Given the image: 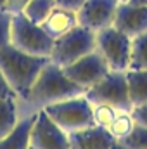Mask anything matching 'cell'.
I'll use <instances>...</instances> for the list:
<instances>
[{
  "label": "cell",
  "instance_id": "44dd1931",
  "mask_svg": "<svg viewBox=\"0 0 147 149\" xmlns=\"http://www.w3.org/2000/svg\"><path fill=\"white\" fill-rule=\"evenodd\" d=\"M119 142H123L130 149H147V127L140 125V123H135L133 130Z\"/></svg>",
  "mask_w": 147,
  "mask_h": 149
},
{
  "label": "cell",
  "instance_id": "d4e9b609",
  "mask_svg": "<svg viewBox=\"0 0 147 149\" xmlns=\"http://www.w3.org/2000/svg\"><path fill=\"white\" fill-rule=\"evenodd\" d=\"M9 97H17L16 92L12 90V87L9 85V81L5 80L3 73L0 71V101L2 99H9Z\"/></svg>",
  "mask_w": 147,
  "mask_h": 149
},
{
  "label": "cell",
  "instance_id": "9a60e30c",
  "mask_svg": "<svg viewBox=\"0 0 147 149\" xmlns=\"http://www.w3.org/2000/svg\"><path fill=\"white\" fill-rule=\"evenodd\" d=\"M128 92L132 106L147 102V70H128L126 71Z\"/></svg>",
  "mask_w": 147,
  "mask_h": 149
},
{
  "label": "cell",
  "instance_id": "ffe728a7",
  "mask_svg": "<svg viewBox=\"0 0 147 149\" xmlns=\"http://www.w3.org/2000/svg\"><path fill=\"white\" fill-rule=\"evenodd\" d=\"M118 113H119V109H116L111 104H104V102L92 104V120H94V125L102 127V128L109 127Z\"/></svg>",
  "mask_w": 147,
  "mask_h": 149
},
{
  "label": "cell",
  "instance_id": "52a82bcc",
  "mask_svg": "<svg viewBox=\"0 0 147 149\" xmlns=\"http://www.w3.org/2000/svg\"><path fill=\"white\" fill-rule=\"evenodd\" d=\"M85 97L90 104H111L119 111H132V101L128 92L126 71H109L101 81L85 90Z\"/></svg>",
  "mask_w": 147,
  "mask_h": 149
},
{
  "label": "cell",
  "instance_id": "ba28073f",
  "mask_svg": "<svg viewBox=\"0 0 147 149\" xmlns=\"http://www.w3.org/2000/svg\"><path fill=\"white\" fill-rule=\"evenodd\" d=\"M62 71L66 73L69 80H73L76 85H80L81 88L87 90L92 85H95L97 81H101L111 70L107 63L104 61V57L97 50H94V52L80 57L78 61L64 66Z\"/></svg>",
  "mask_w": 147,
  "mask_h": 149
},
{
  "label": "cell",
  "instance_id": "9c48e42d",
  "mask_svg": "<svg viewBox=\"0 0 147 149\" xmlns=\"http://www.w3.org/2000/svg\"><path fill=\"white\" fill-rule=\"evenodd\" d=\"M30 148L33 149H71L68 132L57 127L49 114L38 111L30 134Z\"/></svg>",
  "mask_w": 147,
  "mask_h": 149
},
{
  "label": "cell",
  "instance_id": "4dcf8cb0",
  "mask_svg": "<svg viewBox=\"0 0 147 149\" xmlns=\"http://www.w3.org/2000/svg\"><path fill=\"white\" fill-rule=\"evenodd\" d=\"M30 149H33V148H30Z\"/></svg>",
  "mask_w": 147,
  "mask_h": 149
},
{
  "label": "cell",
  "instance_id": "83f0119b",
  "mask_svg": "<svg viewBox=\"0 0 147 149\" xmlns=\"http://www.w3.org/2000/svg\"><path fill=\"white\" fill-rule=\"evenodd\" d=\"M111 149H130V148H126V146H125L123 142H119V141H116V142H114V146H112Z\"/></svg>",
  "mask_w": 147,
  "mask_h": 149
},
{
  "label": "cell",
  "instance_id": "d6986e66",
  "mask_svg": "<svg viewBox=\"0 0 147 149\" xmlns=\"http://www.w3.org/2000/svg\"><path fill=\"white\" fill-rule=\"evenodd\" d=\"M135 127V120L132 116V111H119L116 114V118L112 120L107 130L116 141H123Z\"/></svg>",
  "mask_w": 147,
  "mask_h": 149
},
{
  "label": "cell",
  "instance_id": "7c38bea8",
  "mask_svg": "<svg viewBox=\"0 0 147 149\" xmlns=\"http://www.w3.org/2000/svg\"><path fill=\"white\" fill-rule=\"evenodd\" d=\"M71 149H111L116 139L109 134L107 128L90 125L81 130L68 134Z\"/></svg>",
  "mask_w": 147,
  "mask_h": 149
},
{
  "label": "cell",
  "instance_id": "603a6c76",
  "mask_svg": "<svg viewBox=\"0 0 147 149\" xmlns=\"http://www.w3.org/2000/svg\"><path fill=\"white\" fill-rule=\"evenodd\" d=\"M132 116H133L135 123H140V125L147 127V102L140 104V106H133L132 108Z\"/></svg>",
  "mask_w": 147,
  "mask_h": 149
},
{
  "label": "cell",
  "instance_id": "7402d4cb",
  "mask_svg": "<svg viewBox=\"0 0 147 149\" xmlns=\"http://www.w3.org/2000/svg\"><path fill=\"white\" fill-rule=\"evenodd\" d=\"M10 21L12 14L7 10H0V49L10 43Z\"/></svg>",
  "mask_w": 147,
  "mask_h": 149
},
{
  "label": "cell",
  "instance_id": "ac0fdd59",
  "mask_svg": "<svg viewBox=\"0 0 147 149\" xmlns=\"http://www.w3.org/2000/svg\"><path fill=\"white\" fill-rule=\"evenodd\" d=\"M54 7H55V0H30V3L23 10V14L30 21L42 24L45 21V17L54 10Z\"/></svg>",
  "mask_w": 147,
  "mask_h": 149
},
{
  "label": "cell",
  "instance_id": "7a4b0ae2",
  "mask_svg": "<svg viewBox=\"0 0 147 149\" xmlns=\"http://www.w3.org/2000/svg\"><path fill=\"white\" fill-rule=\"evenodd\" d=\"M49 61H50L49 57L26 54L16 49L12 43H7L5 47L0 49V71L3 73L5 80L16 92L17 99L28 94L42 68Z\"/></svg>",
  "mask_w": 147,
  "mask_h": 149
},
{
  "label": "cell",
  "instance_id": "cb8c5ba5",
  "mask_svg": "<svg viewBox=\"0 0 147 149\" xmlns=\"http://www.w3.org/2000/svg\"><path fill=\"white\" fill-rule=\"evenodd\" d=\"M30 3V0H7L5 3V10L10 14H19L24 10V7Z\"/></svg>",
  "mask_w": 147,
  "mask_h": 149
},
{
  "label": "cell",
  "instance_id": "4fadbf2b",
  "mask_svg": "<svg viewBox=\"0 0 147 149\" xmlns=\"http://www.w3.org/2000/svg\"><path fill=\"white\" fill-rule=\"evenodd\" d=\"M45 33L50 38H59L64 33L71 31L74 26H78V14L74 10H68L62 7H54V10L45 17V21L40 24Z\"/></svg>",
  "mask_w": 147,
  "mask_h": 149
},
{
  "label": "cell",
  "instance_id": "e0dca14e",
  "mask_svg": "<svg viewBox=\"0 0 147 149\" xmlns=\"http://www.w3.org/2000/svg\"><path fill=\"white\" fill-rule=\"evenodd\" d=\"M128 70H147V31L132 38V57Z\"/></svg>",
  "mask_w": 147,
  "mask_h": 149
},
{
  "label": "cell",
  "instance_id": "5bb4252c",
  "mask_svg": "<svg viewBox=\"0 0 147 149\" xmlns=\"http://www.w3.org/2000/svg\"><path fill=\"white\" fill-rule=\"evenodd\" d=\"M37 113L21 116L12 132L0 139V149H30V134Z\"/></svg>",
  "mask_w": 147,
  "mask_h": 149
},
{
  "label": "cell",
  "instance_id": "8fae6325",
  "mask_svg": "<svg viewBox=\"0 0 147 149\" xmlns=\"http://www.w3.org/2000/svg\"><path fill=\"white\" fill-rule=\"evenodd\" d=\"M114 28L126 33L128 37H137L147 31V5H132L128 2L119 3L114 16Z\"/></svg>",
  "mask_w": 147,
  "mask_h": 149
},
{
  "label": "cell",
  "instance_id": "484cf974",
  "mask_svg": "<svg viewBox=\"0 0 147 149\" xmlns=\"http://www.w3.org/2000/svg\"><path fill=\"white\" fill-rule=\"evenodd\" d=\"M83 3H85V0H55L57 7H62V9H68V10H74V12H78Z\"/></svg>",
  "mask_w": 147,
  "mask_h": 149
},
{
  "label": "cell",
  "instance_id": "6da1fadb",
  "mask_svg": "<svg viewBox=\"0 0 147 149\" xmlns=\"http://www.w3.org/2000/svg\"><path fill=\"white\" fill-rule=\"evenodd\" d=\"M81 94H85V88H81L73 80H69L61 66L49 61L42 68V71L37 76L35 83L31 85V88L28 90V94L17 99L19 114L21 116L33 114V113L45 109L50 104H55L59 101L81 95Z\"/></svg>",
  "mask_w": 147,
  "mask_h": 149
},
{
  "label": "cell",
  "instance_id": "30bf717a",
  "mask_svg": "<svg viewBox=\"0 0 147 149\" xmlns=\"http://www.w3.org/2000/svg\"><path fill=\"white\" fill-rule=\"evenodd\" d=\"M119 3V0H85V3L76 12L78 24L95 33L109 28L114 24V16Z\"/></svg>",
  "mask_w": 147,
  "mask_h": 149
},
{
  "label": "cell",
  "instance_id": "3957f363",
  "mask_svg": "<svg viewBox=\"0 0 147 149\" xmlns=\"http://www.w3.org/2000/svg\"><path fill=\"white\" fill-rule=\"evenodd\" d=\"M10 43L26 54L49 57L54 45V38L49 37L40 24L30 21L23 12H19V14H12Z\"/></svg>",
  "mask_w": 147,
  "mask_h": 149
},
{
  "label": "cell",
  "instance_id": "2e32d148",
  "mask_svg": "<svg viewBox=\"0 0 147 149\" xmlns=\"http://www.w3.org/2000/svg\"><path fill=\"white\" fill-rule=\"evenodd\" d=\"M21 114L17 106V97H9L0 101V139L14 130Z\"/></svg>",
  "mask_w": 147,
  "mask_h": 149
},
{
  "label": "cell",
  "instance_id": "f546056e",
  "mask_svg": "<svg viewBox=\"0 0 147 149\" xmlns=\"http://www.w3.org/2000/svg\"><path fill=\"white\" fill-rule=\"evenodd\" d=\"M119 2H121V3H125V2H128V0H119Z\"/></svg>",
  "mask_w": 147,
  "mask_h": 149
},
{
  "label": "cell",
  "instance_id": "277c9868",
  "mask_svg": "<svg viewBox=\"0 0 147 149\" xmlns=\"http://www.w3.org/2000/svg\"><path fill=\"white\" fill-rule=\"evenodd\" d=\"M94 50H95V31L78 24L71 31L54 40L49 59L57 66L64 68Z\"/></svg>",
  "mask_w": 147,
  "mask_h": 149
},
{
  "label": "cell",
  "instance_id": "5b68a950",
  "mask_svg": "<svg viewBox=\"0 0 147 149\" xmlns=\"http://www.w3.org/2000/svg\"><path fill=\"white\" fill-rule=\"evenodd\" d=\"M43 111L49 114V118L57 127H61L68 134L94 125L92 104L85 97V94L74 95V97L64 99V101H59L55 104H50Z\"/></svg>",
  "mask_w": 147,
  "mask_h": 149
},
{
  "label": "cell",
  "instance_id": "8992f818",
  "mask_svg": "<svg viewBox=\"0 0 147 149\" xmlns=\"http://www.w3.org/2000/svg\"><path fill=\"white\" fill-rule=\"evenodd\" d=\"M95 50L104 57L111 71H128L132 57V37L109 26L95 33Z\"/></svg>",
  "mask_w": 147,
  "mask_h": 149
},
{
  "label": "cell",
  "instance_id": "f1b7e54d",
  "mask_svg": "<svg viewBox=\"0 0 147 149\" xmlns=\"http://www.w3.org/2000/svg\"><path fill=\"white\" fill-rule=\"evenodd\" d=\"M5 3L7 0H0V10H5Z\"/></svg>",
  "mask_w": 147,
  "mask_h": 149
},
{
  "label": "cell",
  "instance_id": "4316f807",
  "mask_svg": "<svg viewBox=\"0 0 147 149\" xmlns=\"http://www.w3.org/2000/svg\"><path fill=\"white\" fill-rule=\"evenodd\" d=\"M128 3H132V5H147V0H128Z\"/></svg>",
  "mask_w": 147,
  "mask_h": 149
}]
</instances>
